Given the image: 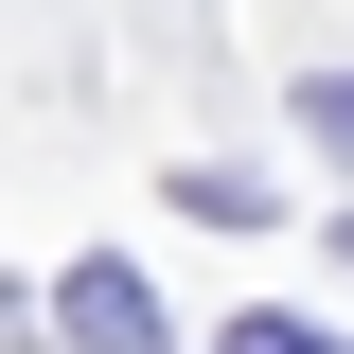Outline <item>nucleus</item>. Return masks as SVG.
Listing matches in <instances>:
<instances>
[{"label":"nucleus","instance_id":"nucleus-1","mask_svg":"<svg viewBox=\"0 0 354 354\" xmlns=\"http://www.w3.org/2000/svg\"><path fill=\"white\" fill-rule=\"evenodd\" d=\"M71 354H160V301H142V266H71Z\"/></svg>","mask_w":354,"mask_h":354},{"label":"nucleus","instance_id":"nucleus-2","mask_svg":"<svg viewBox=\"0 0 354 354\" xmlns=\"http://www.w3.org/2000/svg\"><path fill=\"white\" fill-rule=\"evenodd\" d=\"M177 213H213V230H266V177H230V160H195V177H177Z\"/></svg>","mask_w":354,"mask_h":354},{"label":"nucleus","instance_id":"nucleus-3","mask_svg":"<svg viewBox=\"0 0 354 354\" xmlns=\"http://www.w3.org/2000/svg\"><path fill=\"white\" fill-rule=\"evenodd\" d=\"M301 124H319V142L354 160V71H301Z\"/></svg>","mask_w":354,"mask_h":354},{"label":"nucleus","instance_id":"nucleus-4","mask_svg":"<svg viewBox=\"0 0 354 354\" xmlns=\"http://www.w3.org/2000/svg\"><path fill=\"white\" fill-rule=\"evenodd\" d=\"M230 354H337L319 319H230Z\"/></svg>","mask_w":354,"mask_h":354}]
</instances>
